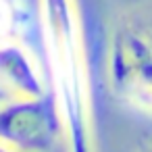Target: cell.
I'll list each match as a JSON object with an SVG mask.
<instances>
[{"label":"cell","instance_id":"obj_1","mask_svg":"<svg viewBox=\"0 0 152 152\" xmlns=\"http://www.w3.org/2000/svg\"><path fill=\"white\" fill-rule=\"evenodd\" d=\"M38 29L69 152H94L90 71L75 0H38Z\"/></svg>","mask_w":152,"mask_h":152},{"label":"cell","instance_id":"obj_7","mask_svg":"<svg viewBox=\"0 0 152 152\" xmlns=\"http://www.w3.org/2000/svg\"><path fill=\"white\" fill-rule=\"evenodd\" d=\"M7 98H11V94H9L7 90H2V88H0V102H2V100H7Z\"/></svg>","mask_w":152,"mask_h":152},{"label":"cell","instance_id":"obj_3","mask_svg":"<svg viewBox=\"0 0 152 152\" xmlns=\"http://www.w3.org/2000/svg\"><path fill=\"white\" fill-rule=\"evenodd\" d=\"M108 83L129 104L152 88V42L144 31L123 27L113 36L108 48Z\"/></svg>","mask_w":152,"mask_h":152},{"label":"cell","instance_id":"obj_4","mask_svg":"<svg viewBox=\"0 0 152 152\" xmlns=\"http://www.w3.org/2000/svg\"><path fill=\"white\" fill-rule=\"evenodd\" d=\"M0 88L11 96H42L48 92L34 56L19 40L0 42Z\"/></svg>","mask_w":152,"mask_h":152},{"label":"cell","instance_id":"obj_5","mask_svg":"<svg viewBox=\"0 0 152 152\" xmlns=\"http://www.w3.org/2000/svg\"><path fill=\"white\" fill-rule=\"evenodd\" d=\"M29 17V9L23 0H0V42L19 40Z\"/></svg>","mask_w":152,"mask_h":152},{"label":"cell","instance_id":"obj_8","mask_svg":"<svg viewBox=\"0 0 152 152\" xmlns=\"http://www.w3.org/2000/svg\"><path fill=\"white\" fill-rule=\"evenodd\" d=\"M0 152H17V150H13V148H9L7 144H2V142H0Z\"/></svg>","mask_w":152,"mask_h":152},{"label":"cell","instance_id":"obj_6","mask_svg":"<svg viewBox=\"0 0 152 152\" xmlns=\"http://www.w3.org/2000/svg\"><path fill=\"white\" fill-rule=\"evenodd\" d=\"M133 106H137V108H142V110H148V113H152V88H148L135 102H133Z\"/></svg>","mask_w":152,"mask_h":152},{"label":"cell","instance_id":"obj_2","mask_svg":"<svg viewBox=\"0 0 152 152\" xmlns=\"http://www.w3.org/2000/svg\"><path fill=\"white\" fill-rule=\"evenodd\" d=\"M63 135V123L50 92L11 96L0 102V142L17 152H50Z\"/></svg>","mask_w":152,"mask_h":152}]
</instances>
